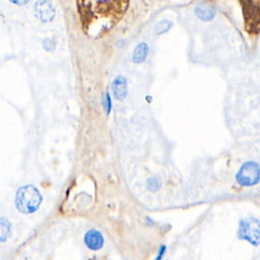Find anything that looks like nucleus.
<instances>
[{
  "mask_svg": "<svg viewBox=\"0 0 260 260\" xmlns=\"http://www.w3.org/2000/svg\"><path fill=\"white\" fill-rule=\"evenodd\" d=\"M42 202V195L38 189L31 185L20 187L15 195V205L22 213L36 211Z\"/></svg>",
  "mask_w": 260,
  "mask_h": 260,
  "instance_id": "obj_1",
  "label": "nucleus"
},
{
  "mask_svg": "<svg viewBox=\"0 0 260 260\" xmlns=\"http://www.w3.org/2000/svg\"><path fill=\"white\" fill-rule=\"evenodd\" d=\"M238 238L253 246H258L260 244V220L253 216L243 218L239 222Z\"/></svg>",
  "mask_w": 260,
  "mask_h": 260,
  "instance_id": "obj_2",
  "label": "nucleus"
},
{
  "mask_svg": "<svg viewBox=\"0 0 260 260\" xmlns=\"http://www.w3.org/2000/svg\"><path fill=\"white\" fill-rule=\"evenodd\" d=\"M237 182L244 187H251L260 181V166L254 160L245 161L236 175Z\"/></svg>",
  "mask_w": 260,
  "mask_h": 260,
  "instance_id": "obj_3",
  "label": "nucleus"
},
{
  "mask_svg": "<svg viewBox=\"0 0 260 260\" xmlns=\"http://www.w3.org/2000/svg\"><path fill=\"white\" fill-rule=\"evenodd\" d=\"M35 11H36L37 17L43 22L51 21L55 16V8L52 2L49 0L37 1L35 6Z\"/></svg>",
  "mask_w": 260,
  "mask_h": 260,
  "instance_id": "obj_4",
  "label": "nucleus"
},
{
  "mask_svg": "<svg viewBox=\"0 0 260 260\" xmlns=\"http://www.w3.org/2000/svg\"><path fill=\"white\" fill-rule=\"evenodd\" d=\"M84 243L90 250H100L104 245V237L96 230H89L84 235Z\"/></svg>",
  "mask_w": 260,
  "mask_h": 260,
  "instance_id": "obj_5",
  "label": "nucleus"
},
{
  "mask_svg": "<svg viewBox=\"0 0 260 260\" xmlns=\"http://www.w3.org/2000/svg\"><path fill=\"white\" fill-rule=\"evenodd\" d=\"M112 91L114 96L119 100L123 101L127 95V80L124 76L118 75L113 83H112Z\"/></svg>",
  "mask_w": 260,
  "mask_h": 260,
  "instance_id": "obj_6",
  "label": "nucleus"
},
{
  "mask_svg": "<svg viewBox=\"0 0 260 260\" xmlns=\"http://www.w3.org/2000/svg\"><path fill=\"white\" fill-rule=\"evenodd\" d=\"M147 54H148V46H147L146 43L141 42L135 47V49L133 51L132 61L136 64L142 63V62L145 61V59L147 57Z\"/></svg>",
  "mask_w": 260,
  "mask_h": 260,
  "instance_id": "obj_7",
  "label": "nucleus"
},
{
  "mask_svg": "<svg viewBox=\"0 0 260 260\" xmlns=\"http://www.w3.org/2000/svg\"><path fill=\"white\" fill-rule=\"evenodd\" d=\"M195 13H196V15L201 20H204V21L212 19L214 17V15H215L214 9L211 6L207 5V4H200V5H198L195 8Z\"/></svg>",
  "mask_w": 260,
  "mask_h": 260,
  "instance_id": "obj_8",
  "label": "nucleus"
},
{
  "mask_svg": "<svg viewBox=\"0 0 260 260\" xmlns=\"http://www.w3.org/2000/svg\"><path fill=\"white\" fill-rule=\"evenodd\" d=\"M173 23L171 20L169 19H162L160 21H158L155 26H154V34L155 35H162L165 32H167L171 27H172Z\"/></svg>",
  "mask_w": 260,
  "mask_h": 260,
  "instance_id": "obj_9",
  "label": "nucleus"
},
{
  "mask_svg": "<svg viewBox=\"0 0 260 260\" xmlns=\"http://www.w3.org/2000/svg\"><path fill=\"white\" fill-rule=\"evenodd\" d=\"M10 235V223L5 218H0V241H5Z\"/></svg>",
  "mask_w": 260,
  "mask_h": 260,
  "instance_id": "obj_10",
  "label": "nucleus"
},
{
  "mask_svg": "<svg viewBox=\"0 0 260 260\" xmlns=\"http://www.w3.org/2000/svg\"><path fill=\"white\" fill-rule=\"evenodd\" d=\"M158 188H159V182H158L157 178L153 177V178H150L147 181V189L148 190H150L152 192H155Z\"/></svg>",
  "mask_w": 260,
  "mask_h": 260,
  "instance_id": "obj_11",
  "label": "nucleus"
},
{
  "mask_svg": "<svg viewBox=\"0 0 260 260\" xmlns=\"http://www.w3.org/2000/svg\"><path fill=\"white\" fill-rule=\"evenodd\" d=\"M111 107H112V103H111V99L108 92H106L105 98H104V108L107 112V114H109L111 112Z\"/></svg>",
  "mask_w": 260,
  "mask_h": 260,
  "instance_id": "obj_12",
  "label": "nucleus"
},
{
  "mask_svg": "<svg viewBox=\"0 0 260 260\" xmlns=\"http://www.w3.org/2000/svg\"><path fill=\"white\" fill-rule=\"evenodd\" d=\"M166 253V246L165 245H161L158 249V252H157V256H156V259L155 260H160L162 258V256L165 255Z\"/></svg>",
  "mask_w": 260,
  "mask_h": 260,
  "instance_id": "obj_13",
  "label": "nucleus"
},
{
  "mask_svg": "<svg viewBox=\"0 0 260 260\" xmlns=\"http://www.w3.org/2000/svg\"><path fill=\"white\" fill-rule=\"evenodd\" d=\"M12 3L14 4H17V5H24L26 4L29 0H10Z\"/></svg>",
  "mask_w": 260,
  "mask_h": 260,
  "instance_id": "obj_14",
  "label": "nucleus"
}]
</instances>
